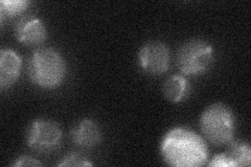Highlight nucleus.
<instances>
[{
    "label": "nucleus",
    "mask_w": 251,
    "mask_h": 167,
    "mask_svg": "<svg viewBox=\"0 0 251 167\" xmlns=\"http://www.w3.org/2000/svg\"><path fill=\"white\" fill-rule=\"evenodd\" d=\"M16 39L27 46L41 45L47 38V30L41 19L33 15H25L15 24Z\"/></svg>",
    "instance_id": "nucleus-7"
},
{
    "label": "nucleus",
    "mask_w": 251,
    "mask_h": 167,
    "mask_svg": "<svg viewBox=\"0 0 251 167\" xmlns=\"http://www.w3.org/2000/svg\"><path fill=\"white\" fill-rule=\"evenodd\" d=\"M63 139L59 124L46 119H36L28 126L26 144L39 154H50L58 149Z\"/></svg>",
    "instance_id": "nucleus-5"
},
{
    "label": "nucleus",
    "mask_w": 251,
    "mask_h": 167,
    "mask_svg": "<svg viewBox=\"0 0 251 167\" xmlns=\"http://www.w3.org/2000/svg\"><path fill=\"white\" fill-rule=\"evenodd\" d=\"M191 85L183 75L175 74L170 76L163 84V94L166 98L174 103L183 101L190 94Z\"/></svg>",
    "instance_id": "nucleus-10"
},
{
    "label": "nucleus",
    "mask_w": 251,
    "mask_h": 167,
    "mask_svg": "<svg viewBox=\"0 0 251 167\" xmlns=\"http://www.w3.org/2000/svg\"><path fill=\"white\" fill-rule=\"evenodd\" d=\"M232 159V161L238 166H250L251 163V148L248 142L244 141H231L229 143V149L227 152Z\"/></svg>",
    "instance_id": "nucleus-11"
},
{
    "label": "nucleus",
    "mask_w": 251,
    "mask_h": 167,
    "mask_svg": "<svg viewBox=\"0 0 251 167\" xmlns=\"http://www.w3.org/2000/svg\"><path fill=\"white\" fill-rule=\"evenodd\" d=\"M22 68V59L18 52L10 48L0 51V87L9 89L18 81Z\"/></svg>",
    "instance_id": "nucleus-8"
},
{
    "label": "nucleus",
    "mask_w": 251,
    "mask_h": 167,
    "mask_svg": "<svg viewBox=\"0 0 251 167\" xmlns=\"http://www.w3.org/2000/svg\"><path fill=\"white\" fill-rule=\"evenodd\" d=\"M138 65L146 73L160 75L170 68L171 53L169 47L159 41L146 43L138 51Z\"/></svg>",
    "instance_id": "nucleus-6"
},
{
    "label": "nucleus",
    "mask_w": 251,
    "mask_h": 167,
    "mask_svg": "<svg viewBox=\"0 0 251 167\" xmlns=\"http://www.w3.org/2000/svg\"><path fill=\"white\" fill-rule=\"evenodd\" d=\"M29 5L27 0H1L0 1V16H1V23L5 17H16L25 13Z\"/></svg>",
    "instance_id": "nucleus-12"
},
{
    "label": "nucleus",
    "mask_w": 251,
    "mask_h": 167,
    "mask_svg": "<svg viewBox=\"0 0 251 167\" xmlns=\"http://www.w3.org/2000/svg\"><path fill=\"white\" fill-rule=\"evenodd\" d=\"M208 166L211 167H235L232 159L227 153H223L215 156L211 161L208 163Z\"/></svg>",
    "instance_id": "nucleus-14"
},
{
    "label": "nucleus",
    "mask_w": 251,
    "mask_h": 167,
    "mask_svg": "<svg viewBox=\"0 0 251 167\" xmlns=\"http://www.w3.org/2000/svg\"><path fill=\"white\" fill-rule=\"evenodd\" d=\"M200 128L204 137L217 146L228 145L233 141L235 118L230 108L224 103H213L203 111Z\"/></svg>",
    "instance_id": "nucleus-3"
},
{
    "label": "nucleus",
    "mask_w": 251,
    "mask_h": 167,
    "mask_svg": "<svg viewBox=\"0 0 251 167\" xmlns=\"http://www.w3.org/2000/svg\"><path fill=\"white\" fill-rule=\"evenodd\" d=\"M42 162L38 161L37 159L27 156V155H23L18 157L16 159L15 162L12 164V166L15 167H21V166H41Z\"/></svg>",
    "instance_id": "nucleus-15"
},
{
    "label": "nucleus",
    "mask_w": 251,
    "mask_h": 167,
    "mask_svg": "<svg viewBox=\"0 0 251 167\" xmlns=\"http://www.w3.org/2000/svg\"><path fill=\"white\" fill-rule=\"evenodd\" d=\"M93 163L89 162L88 159L78 153H69L62 161L58 163V166H92Z\"/></svg>",
    "instance_id": "nucleus-13"
},
{
    "label": "nucleus",
    "mask_w": 251,
    "mask_h": 167,
    "mask_svg": "<svg viewBox=\"0 0 251 167\" xmlns=\"http://www.w3.org/2000/svg\"><path fill=\"white\" fill-rule=\"evenodd\" d=\"M214 48L201 39H193L180 47L177 53V66L185 75L202 74L214 62Z\"/></svg>",
    "instance_id": "nucleus-4"
},
{
    "label": "nucleus",
    "mask_w": 251,
    "mask_h": 167,
    "mask_svg": "<svg viewBox=\"0 0 251 167\" xmlns=\"http://www.w3.org/2000/svg\"><path fill=\"white\" fill-rule=\"evenodd\" d=\"M70 138L78 147L91 148L99 145L103 139V135L99 124L89 118L78 121L70 132Z\"/></svg>",
    "instance_id": "nucleus-9"
},
{
    "label": "nucleus",
    "mask_w": 251,
    "mask_h": 167,
    "mask_svg": "<svg viewBox=\"0 0 251 167\" xmlns=\"http://www.w3.org/2000/svg\"><path fill=\"white\" fill-rule=\"evenodd\" d=\"M160 153L164 162L175 167H199L206 163L208 157L204 139L195 131L182 126L164 135Z\"/></svg>",
    "instance_id": "nucleus-1"
},
{
    "label": "nucleus",
    "mask_w": 251,
    "mask_h": 167,
    "mask_svg": "<svg viewBox=\"0 0 251 167\" xmlns=\"http://www.w3.org/2000/svg\"><path fill=\"white\" fill-rule=\"evenodd\" d=\"M27 73L31 83L42 89H54L66 76V63L62 54L53 48H41L30 55Z\"/></svg>",
    "instance_id": "nucleus-2"
}]
</instances>
